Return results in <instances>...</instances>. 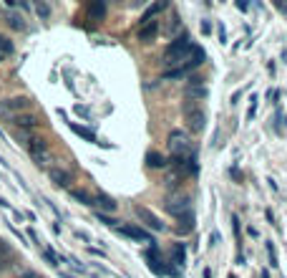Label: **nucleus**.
Instances as JSON below:
<instances>
[{
    "instance_id": "f257e3e1",
    "label": "nucleus",
    "mask_w": 287,
    "mask_h": 278,
    "mask_svg": "<svg viewBox=\"0 0 287 278\" xmlns=\"http://www.w3.org/2000/svg\"><path fill=\"white\" fill-rule=\"evenodd\" d=\"M197 48L199 46H194L192 43V38H187V35H179V38H174L172 43L167 46V51H164V66L174 71V68H181L184 63L192 61V56L197 53Z\"/></svg>"
},
{
    "instance_id": "f03ea898",
    "label": "nucleus",
    "mask_w": 287,
    "mask_h": 278,
    "mask_svg": "<svg viewBox=\"0 0 287 278\" xmlns=\"http://www.w3.org/2000/svg\"><path fill=\"white\" fill-rule=\"evenodd\" d=\"M167 213L176 217L181 223V230H192L194 228V213H192V197L187 192H174L172 197H167Z\"/></svg>"
},
{
    "instance_id": "7ed1b4c3",
    "label": "nucleus",
    "mask_w": 287,
    "mask_h": 278,
    "mask_svg": "<svg viewBox=\"0 0 287 278\" xmlns=\"http://www.w3.org/2000/svg\"><path fill=\"white\" fill-rule=\"evenodd\" d=\"M18 139H23V147L30 155V159L38 164V167H48L51 164V152H48V142L43 137H35L30 132H15Z\"/></svg>"
},
{
    "instance_id": "20e7f679",
    "label": "nucleus",
    "mask_w": 287,
    "mask_h": 278,
    "mask_svg": "<svg viewBox=\"0 0 287 278\" xmlns=\"http://www.w3.org/2000/svg\"><path fill=\"white\" fill-rule=\"evenodd\" d=\"M169 152L172 159H189V157H197L194 152V142H192V134L184 132V129H174L169 134Z\"/></svg>"
},
{
    "instance_id": "39448f33",
    "label": "nucleus",
    "mask_w": 287,
    "mask_h": 278,
    "mask_svg": "<svg viewBox=\"0 0 287 278\" xmlns=\"http://www.w3.org/2000/svg\"><path fill=\"white\" fill-rule=\"evenodd\" d=\"M146 266H149V271H154L156 276H174L179 278L181 276V271H176L172 263L161 255V248H159V243H149V248H146Z\"/></svg>"
},
{
    "instance_id": "423d86ee",
    "label": "nucleus",
    "mask_w": 287,
    "mask_h": 278,
    "mask_svg": "<svg viewBox=\"0 0 287 278\" xmlns=\"http://www.w3.org/2000/svg\"><path fill=\"white\" fill-rule=\"evenodd\" d=\"M181 112H184L187 129H189L192 134H199V132H204V126H207V112H204L201 101H192V99H187Z\"/></svg>"
},
{
    "instance_id": "0eeeda50",
    "label": "nucleus",
    "mask_w": 287,
    "mask_h": 278,
    "mask_svg": "<svg viewBox=\"0 0 287 278\" xmlns=\"http://www.w3.org/2000/svg\"><path fill=\"white\" fill-rule=\"evenodd\" d=\"M33 109V99L28 96H13V99H3L0 101V119H5V122H10L13 117H18V114H26Z\"/></svg>"
},
{
    "instance_id": "6e6552de",
    "label": "nucleus",
    "mask_w": 287,
    "mask_h": 278,
    "mask_svg": "<svg viewBox=\"0 0 287 278\" xmlns=\"http://www.w3.org/2000/svg\"><path fill=\"white\" fill-rule=\"evenodd\" d=\"M116 230H118V235L131 238V240H139V243H156V240L151 238L149 230H144V228H139V225H131V223H121Z\"/></svg>"
},
{
    "instance_id": "1a4fd4ad",
    "label": "nucleus",
    "mask_w": 287,
    "mask_h": 278,
    "mask_svg": "<svg viewBox=\"0 0 287 278\" xmlns=\"http://www.w3.org/2000/svg\"><path fill=\"white\" fill-rule=\"evenodd\" d=\"M207 59V53H204V48H197V53L192 56V61L184 63L181 68H174V71H164V79H181V76H187L189 71H194V68H199L201 63Z\"/></svg>"
},
{
    "instance_id": "9d476101",
    "label": "nucleus",
    "mask_w": 287,
    "mask_h": 278,
    "mask_svg": "<svg viewBox=\"0 0 287 278\" xmlns=\"http://www.w3.org/2000/svg\"><path fill=\"white\" fill-rule=\"evenodd\" d=\"M8 124H13L18 132H33V129H38L43 119L38 117V114H33V112H26V114H18V117H13Z\"/></svg>"
},
{
    "instance_id": "9b49d317",
    "label": "nucleus",
    "mask_w": 287,
    "mask_h": 278,
    "mask_svg": "<svg viewBox=\"0 0 287 278\" xmlns=\"http://www.w3.org/2000/svg\"><path fill=\"white\" fill-rule=\"evenodd\" d=\"M134 213H136V217L141 220L146 228H151L154 233H161V230L167 228V225H164V223H161L159 217H156L154 213H151V210H149V208H141V205H136V208H134Z\"/></svg>"
},
{
    "instance_id": "f8f14e48",
    "label": "nucleus",
    "mask_w": 287,
    "mask_h": 278,
    "mask_svg": "<svg viewBox=\"0 0 287 278\" xmlns=\"http://www.w3.org/2000/svg\"><path fill=\"white\" fill-rule=\"evenodd\" d=\"M93 208H98V210H106V213H114L116 208H118V202H116L111 195H106V192H98V195H93Z\"/></svg>"
},
{
    "instance_id": "ddd939ff",
    "label": "nucleus",
    "mask_w": 287,
    "mask_h": 278,
    "mask_svg": "<svg viewBox=\"0 0 287 278\" xmlns=\"http://www.w3.org/2000/svg\"><path fill=\"white\" fill-rule=\"evenodd\" d=\"M13 261H15V250L8 246L3 238H0V271H5V268H10L13 266Z\"/></svg>"
},
{
    "instance_id": "4468645a",
    "label": "nucleus",
    "mask_w": 287,
    "mask_h": 278,
    "mask_svg": "<svg viewBox=\"0 0 287 278\" xmlns=\"http://www.w3.org/2000/svg\"><path fill=\"white\" fill-rule=\"evenodd\" d=\"M156 33H159V21H149V23H144L141 31H139V41L141 43H151L156 38Z\"/></svg>"
},
{
    "instance_id": "2eb2a0df",
    "label": "nucleus",
    "mask_w": 287,
    "mask_h": 278,
    "mask_svg": "<svg viewBox=\"0 0 287 278\" xmlns=\"http://www.w3.org/2000/svg\"><path fill=\"white\" fill-rule=\"evenodd\" d=\"M5 23H8L13 31H26V28H28L26 18H23L20 13H13V10H8V13H5Z\"/></svg>"
},
{
    "instance_id": "dca6fc26",
    "label": "nucleus",
    "mask_w": 287,
    "mask_h": 278,
    "mask_svg": "<svg viewBox=\"0 0 287 278\" xmlns=\"http://www.w3.org/2000/svg\"><path fill=\"white\" fill-rule=\"evenodd\" d=\"M48 177H51L58 187H68V182H71V175H68L66 170H60V167H48Z\"/></svg>"
},
{
    "instance_id": "f3484780",
    "label": "nucleus",
    "mask_w": 287,
    "mask_h": 278,
    "mask_svg": "<svg viewBox=\"0 0 287 278\" xmlns=\"http://www.w3.org/2000/svg\"><path fill=\"white\" fill-rule=\"evenodd\" d=\"M88 18H91V21H104V18H106V3H98V0H96V3H88Z\"/></svg>"
},
{
    "instance_id": "a211bd4d",
    "label": "nucleus",
    "mask_w": 287,
    "mask_h": 278,
    "mask_svg": "<svg viewBox=\"0 0 287 278\" xmlns=\"http://www.w3.org/2000/svg\"><path fill=\"white\" fill-rule=\"evenodd\" d=\"M172 253H174V261H172V263H176V271H181V268H184V263H187L184 246H181V243H176V246L172 248Z\"/></svg>"
},
{
    "instance_id": "6ab92c4d",
    "label": "nucleus",
    "mask_w": 287,
    "mask_h": 278,
    "mask_svg": "<svg viewBox=\"0 0 287 278\" xmlns=\"http://www.w3.org/2000/svg\"><path fill=\"white\" fill-rule=\"evenodd\" d=\"M167 8H169L167 3H156V5H151V8L141 15V26L144 23H149V21H154V15H156V13H161V10H167Z\"/></svg>"
},
{
    "instance_id": "aec40b11",
    "label": "nucleus",
    "mask_w": 287,
    "mask_h": 278,
    "mask_svg": "<svg viewBox=\"0 0 287 278\" xmlns=\"http://www.w3.org/2000/svg\"><path fill=\"white\" fill-rule=\"evenodd\" d=\"M146 164H149V167H154V170H161V167L167 164V159L159 155V152H149V155H146Z\"/></svg>"
},
{
    "instance_id": "412c9836",
    "label": "nucleus",
    "mask_w": 287,
    "mask_h": 278,
    "mask_svg": "<svg viewBox=\"0 0 287 278\" xmlns=\"http://www.w3.org/2000/svg\"><path fill=\"white\" fill-rule=\"evenodd\" d=\"M71 197L73 200H78L81 205H86V208H93V197L88 195V192H84V190H71Z\"/></svg>"
},
{
    "instance_id": "4be33fe9",
    "label": "nucleus",
    "mask_w": 287,
    "mask_h": 278,
    "mask_svg": "<svg viewBox=\"0 0 287 278\" xmlns=\"http://www.w3.org/2000/svg\"><path fill=\"white\" fill-rule=\"evenodd\" d=\"M68 126H71V132H76L78 137H84L86 142H96V134H93V132H88V129H84V126H78V124H73V122H68Z\"/></svg>"
},
{
    "instance_id": "5701e85b",
    "label": "nucleus",
    "mask_w": 287,
    "mask_h": 278,
    "mask_svg": "<svg viewBox=\"0 0 287 278\" xmlns=\"http://www.w3.org/2000/svg\"><path fill=\"white\" fill-rule=\"evenodd\" d=\"M8 53H13V41L5 38V35H0V59L8 56Z\"/></svg>"
},
{
    "instance_id": "b1692460",
    "label": "nucleus",
    "mask_w": 287,
    "mask_h": 278,
    "mask_svg": "<svg viewBox=\"0 0 287 278\" xmlns=\"http://www.w3.org/2000/svg\"><path fill=\"white\" fill-rule=\"evenodd\" d=\"M40 253L46 255V261H48L51 266H60V258H58V255H56V253H53V250H51V248L40 246Z\"/></svg>"
},
{
    "instance_id": "393cba45",
    "label": "nucleus",
    "mask_w": 287,
    "mask_h": 278,
    "mask_svg": "<svg viewBox=\"0 0 287 278\" xmlns=\"http://www.w3.org/2000/svg\"><path fill=\"white\" fill-rule=\"evenodd\" d=\"M98 220H101L104 225H109V228H118V225H121V220H116V217H111V215H104V213H98Z\"/></svg>"
},
{
    "instance_id": "a878e982",
    "label": "nucleus",
    "mask_w": 287,
    "mask_h": 278,
    "mask_svg": "<svg viewBox=\"0 0 287 278\" xmlns=\"http://www.w3.org/2000/svg\"><path fill=\"white\" fill-rule=\"evenodd\" d=\"M35 13H38L40 18H48V15H51V8H48L46 3H35Z\"/></svg>"
},
{
    "instance_id": "bb28decb",
    "label": "nucleus",
    "mask_w": 287,
    "mask_h": 278,
    "mask_svg": "<svg viewBox=\"0 0 287 278\" xmlns=\"http://www.w3.org/2000/svg\"><path fill=\"white\" fill-rule=\"evenodd\" d=\"M267 253H270V266L275 268V266H277V253H275V246H272V240L267 243Z\"/></svg>"
},
{
    "instance_id": "cd10ccee",
    "label": "nucleus",
    "mask_w": 287,
    "mask_h": 278,
    "mask_svg": "<svg viewBox=\"0 0 287 278\" xmlns=\"http://www.w3.org/2000/svg\"><path fill=\"white\" fill-rule=\"evenodd\" d=\"M255 112H257V96H252V99H250V109H247V119H252V117H255Z\"/></svg>"
},
{
    "instance_id": "c85d7f7f",
    "label": "nucleus",
    "mask_w": 287,
    "mask_h": 278,
    "mask_svg": "<svg viewBox=\"0 0 287 278\" xmlns=\"http://www.w3.org/2000/svg\"><path fill=\"white\" fill-rule=\"evenodd\" d=\"M201 33H204V35L212 33V23H209V21H201Z\"/></svg>"
},
{
    "instance_id": "c756f323",
    "label": "nucleus",
    "mask_w": 287,
    "mask_h": 278,
    "mask_svg": "<svg viewBox=\"0 0 287 278\" xmlns=\"http://www.w3.org/2000/svg\"><path fill=\"white\" fill-rule=\"evenodd\" d=\"M275 8H277L280 13H285V15H287V3H275Z\"/></svg>"
},
{
    "instance_id": "7c9ffc66",
    "label": "nucleus",
    "mask_w": 287,
    "mask_h": 278,
    "mask_svg": "<svg viewBox=\"0 0 287 278\" xmlns=\"http://www.w3.org/2000/svg\"><path fill=\"white\" fill-rule=\"evenodd\" d=\"M230 278H237V276H230Z\"/></svg>"
}]
</instances>
